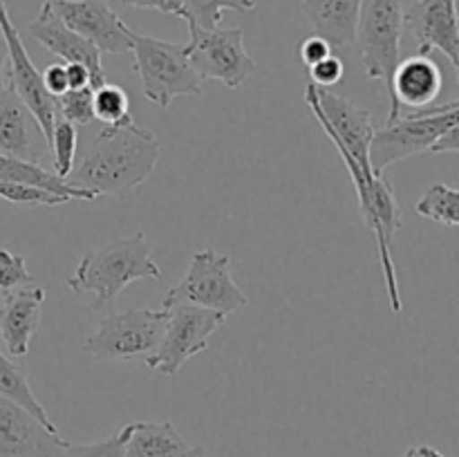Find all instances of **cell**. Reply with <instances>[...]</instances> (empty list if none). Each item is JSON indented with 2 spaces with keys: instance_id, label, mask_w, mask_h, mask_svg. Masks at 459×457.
I'll return each instance as SVG.
<instances>
[{
  "instance_id": "cell-1",
  "label": "cell",
  "mask_w": 459,
  "mask_h": 457,
  "mask_svg": "<svg viewBox=\"0 0 459 457\" xmlns=\"http://www.w3.org/2000/svg\"><path fill=\"white\" fill-rule=\"evenodd\" d=\"M157 161L160 142L155 133L137 124L103 125L74 161L67 182L88 188L97 197H126L151 177Z\"/></svg>"
},
{
  "instance_id": "cell-2",
  "label": "cell",
  "mask_w": 459,
  "mask_h": 457,
  "mask_svg": "<svg viewBox=\"0 0 459 457\" xmlns=\"http://www.w3.org/2000/svg\"><path fill=\"white\" fill-rule=\"evenodd\" d=\"M161 280L164 269L152 260V246L146 233L119 237L101 249H92L81 258L67 287L76 296H94L90 307L94 312L115 303L117 296L134 280Z\"/></svg>"
},
{
  "instance_id": "cell-3",
  "label": "cell",
  "mask_w": 459,
  "mask_h": 457,
  "mask_svg": "<svg viewBox=\"0 0 459 457\" xmlns=\"http://www.w3.org/2000/svg\"><path fill=\"white\" fill-rule=\"evenodd\" d=\"M336 152L343 160L350 177H352L354 191H357L359 211L363 215V222L370 228L377 240V251H379L381 272H384L385 291H388L390 309L394 314L402 312V291H399L397 267L393 260V240L402 228V209H399L397 195H394L393 182L384 175H375L372 170L363 168L345 148L334 146Z\"/></svg>"
},
{
  "instance_id": "cell-4",
  "label": "cell",
  "mask_w": 459,
  "mask_h": 457,
  "mask_svg": "<svg viewBox=\"0 0 459 457\" xmlns=\"http://www.w3.org/2000/svg\"><path fill=\"white\" fill-rule=\"evenodd\" d=\"M133 67L142 79L143 97L169 108L175 97H200L202 79L188 63L186 45L169 43L130 30Z\"/></svg>"
},
{
  "instance_id": "cell-5",
  "label": "cell",
  "mask_w": 459,
  "mask_h": 457,
  "mask_svg": "<svg viewBox=\"0 0 459 457\" xmlns=\"http://www.w3.org/2000/svg\"><path fill=\"white\" fill-rule=\"evenodd\" d=\"M455 124H459V99L446 106L402 112L394 124L375 130L370 143L372 173L384 175L394 161L430 151Z\"/></svg>"
},
{
  "instance_id": "cell-6",
  "label": "cell",
  "mask_w": 459,
  "mask_h": 457,
  "mask_svg": "<svg viewBox=\"0 0 459 457\" xmlns=\"http://www.w3.org/2000/svg\"><path fill=\"white\" fill-rule=\"evenodd\" d=\"M169 309H126L110 314L85 339L83 352L97 361H133L155 352L164 336Z\"/></svg>"
},
{
  "instance_id": "cell-7",
  "label": "cell",
  "mask_w": 459,
  "mask_h": 457,
  "mask_svg": "<svg viewBox=\"0 0 459 457\" xmlns=\"http://www.w3.org/2000/svg\"><path fill=\"white\" fill-rule=\"evenodd\" d=\"M188 303L197 307L215 309L222 314H236L249 305L245 291L231 276V258L213 249L195 251L182 282L170 287L161 307Z\"/></svg>"
},
{
  "instance_id": "cell-8",
  "label": "cell",
  "mask_w": 459,
  "mask_h": 457,
  "mask_svg": "<svg viewBox=\"0 0 459 457\" xmlns=\"http://www.w3.org/2000/svg\"><path fill=\"white\" fill-rule=\"evenodd\" d=\"M227 323V314L197 305L179 303L169 307L164 336L155 352L146 357L148 370L164 376H175L188 358L209 348V341Z\"/></svg>"
},
{
  "instance_id": "cell-9",
  "label": "cell",
  "mask_w": 459,
  "mask_h": 457,
  "mask_svg": "<svg viewBox=\"0 0 459 457\" xmlns=\"http://www.w3.org/2000/svg\"><path fill=\"white\" fill-rule=\"evenodd\" d=\"M402 0H363L357 25V52L370 79L390 83L402 63Z\"/></svg>"
},
{
  "instance_id": "cell-10",
  "label": "cell",
  "mask_w": 459,
  "mask_h": 457,
  "mask_svg": "<svg viewBox=\"0 0 459 457\" xmlns=\"http://www.w3.org/2000/svg\"><path fill=\"white\" fill-rule=\"evenodd\" d=\"M191 40L186 43V56L200 79H213L238 90L255 70V61L245 47L242 30H200L188 25Z\"/></svg>"
},
{
  "instance_id": "cell-11",
  "label": "cell",
  "mask_w": 459,
  "mask_h": 457,
  "mask_svg": "<svg viewBox=\"0 0 459 457\" xmlns=\"http://www.w3.org/2000/svg\"><path fill=\"white\" fill-rule=\"evenodd\" d=\"M305 101L330 142L345 148L363 168L372 170L370 143L375 137V125L370 110L332 92L330 88H318L314 83L305 90Z\"/></svg>"
},
{
  "instance_id": "cell-12",
  "label": "cell",
  "mask_w": 459,
  "mask_h": 457,
  "mask_svg": "<svg viewBox=\"0 0 459 457\" xmlns=\"http://www.w3.org/2000/svg\"><path fill=\"white\" fill-rule=\"evenodd\" d=\"M0 31H3L4 45H7V58H9V81L21 94L22 101L27 103L36 119L43 125V133L48 139H52L54 121H56V108H54V99L43 85V76L36 70L34 61L30 58L25 43L21 39V31L13 25L12 16L7 12L4 0H0Z\"/></svg>"
},
{
  "instance_id": "cell-13",
  "label": "cell",
  "mask_w": 459,
  "mask_h": 457,
  "mask_svg": "<svg viewBox=\"0 0 459 457\" xmlns=\"http://www.w3.org/2000/svg\"><path fill=\"white\" fill-rule=\"evenodd\" d=\"M70 30L97 45L99 52H130V27L117 16L106 0H48Z\"/></svg>"
},
{
  "instance_id": "cell-14",
  "label": "cell",
  "mask_w": 459,
  "mask_h": 457,
  "mask_svg": "<svg viewBox=\"0 0 459 457\" xmlns=\"http://www.w3.org/2000/svg\"><path fill=\"white\" fill-rule=\"evenodd\" d=\"M70 444L30 410L0 397V457H65Z\"/></svg>"
},
{
  "instance_id": "cell-15",
  "label": "cell",
  "mask_w": 459,
  "mask_h": 457,
  "mask_svg": "<svg viewBox=\"0 0 459 457\" xmlns=\"http://www.w3.org/2000/svg\"><path fill=\"white\" fill-rule=\"evenodd\" d=\"M0 152L36 164H40L49 152V139L43 133V125L16 92L12 81L0 94Z\"/></svg>"
},
{
  "instance_id": "cell-16",
  "label": "cell",
  "mask_w": 459,
  "mask_h": 457,
  "mask_svg": "<svg viewBox=\"0 0 459 457\" xmlns=\"http://www.w3.org/2000/svg\"><path fill=\"white\" fill-rule=\"evenodd\" d=\"M27 31H30L31 39L39 40V43L43 45L49 54H54L61 63H81V65L88 67L90 81H92L94 90H97L99 85L106 83V70H103L101 52L97 49V45H92L88 39H83V36L76 34L74 30H70V27L54 13V9L49 7L48 0H45L43 7H40L39 16L30 22Z\"/></svg>"
},
{
  "instance_id": "cell-17",
  "label": "cell",
  "mask_w": 459,
  "mask_h": 457,
  "mask_svg": "<svg viewBox=\"0 0 459 457\" xmlns=\"http://www.w3.org/2000/svg\"><path fill=\"white\" fill-rule=\"evenodd\" d=\"M403 27L415 36L420 54L429 56L433 49H439L455 65L459 56L457 0H417L403 12Z\"/></svg>"
},
{
  "instance_id": "cell-18",
  "label": "cell",
  "mask_w": 459,
  "mask_h": 457,
  "mask_svg": "<svg viewBox=\"0 0 459 457\" xmlns=\"http://www.w3.org/2000/svg\"><path fill=\"white\" fill-rule=\"evenodd\" d=\"M442 70L426 54H417V56H411L399 63L388 83L390 115L385 125L394 124L399 119V115H402L403 108H408L411 112L421 110V108H430V103L442 92Z\"/></svg>"
},
{
  "instance_id": "cell-19",
  "label": "cell",
  "mask_w": 459,
  "mask_h": 457,
  "mask_svg": "<svg viewBox=\"0 0 459 457\" xmlns=\"http://www.w3.org/2000/svg\"><path fill=\"white\" fill-rule=\"evenodd\" d=\"M45 289L43 287H21L3 291L0 305V339L12 357L21 358L30 354L31 339L43 316Z\"/></svg>"
},
{
  "instance_id": "cell-20",
  "label": "cell",
  "mask_w": 459,
  "mask_h": 457,
  "mask_svg": "<svg viewBox=\"0 0 459 457\" xmlns=\"http://www.w3.org/2000/svg\"><path fill=\"white\" fill-rule=\"evenodd\" d=\"M309 25L332 49L357 47V25L363 0H300Z\"/></svg>"
},
{
  "instance_id": "cell-21",
  "label": "cell",
  "mask_w": 459,
  "mask_h": 457,
  "mask_svg": "<svg viewBox=\"0 0 459 457\" xmlns=\"http://www.w3.org/2000/svg\"><path fill=\"white\" fill-rule=\"evenodd\" d=\"M0 179L3 182H18V184H30V186H39L43 191L54 193L58 197H65L67 202H94L97 195L88 188L74 186L67 182V177H61L54 170L43 168L36 161L18 160V157H9L0 152Z\"/></svg>"
},
{
  "instance_id": "cell-22",
  "label": "cell",
  "mask_w": 459,
  "mask_h": 457,
  "mask_svg": "<svg viewBox=\"0 0 459 457\" xmlns=\"http://www.w3.org/2000/svg\"><path fill=\"white\" fill-rule=\"evenodd\" d=\"M191 446L170 421H134L126 457H186Z\"/></svg>"
},
{
  "instance_id": "cell-23",
  "label": "cell",
  "mask_w": 459,
  "mask_h": 457,
  "mask_svg": "<svg viewBox=\"0 0 459 457\" xmlns=\"http://www.w3.org/2000/svg\"><path fill=\"white\" fill-rule=\"evenodd\" d=\"M0 397L9 399V401L18 403L25 410H30L31 415L39 421H43L49 430H58L54 426V421L49 419L48 410L40 406V401L36 399V394L31 392L30 376H27V367L21 363H13L12 358L4 357L0 352Z\"/></svg>"
},
{
  "instance_id": "cell-24",
  "label": "cell",
  "mask_w": 459,
  "mask_h": 457,
  "mask_svg": "<svg viewBox=\"0 0 459 457\" xmlns=\"http://www.w3.org/2000/svg\"><path fill=\"white\" fill-rule=\"evenodd\" d=\"M417 213L426 220L459 228V188L446 184H430L415 206Z\"/></svg>"
},
{
  "instance_id": "cell-25",
  "label": "cell",
  "mask_w": 459,
  "mask_h": 457,
  "mask_svg": "<svg viewBox=\"0 0 459 457\" xmlns=\"http://www.w3.org/2000/svg\"><path fill=\"white\" fill-rule=\"evenodd\" d=\"M184 21L200 30H215L224 12L247 13L255 9V0H182Z\"/></svg>"
},
{
  "instance_id": "cell-26",
  "label": "cell",
  "mask_w": 459,
  "mask_h": 457,
  "mask_svg": "<svg viewBox=\"0 0 459 457\" xmlns=\"http://www.w3.org/2000/svg\"><path fill=\"white\" fill-rule=\"evenodd\" d=\"M94 121H101L103 125H128L134 124L130 115V99L121 85L103 83L94 90Z\"/></svg>"
},
{
  "instance_id": "cell-27",
  "label": "cell",
  "mask_w": 459,
  "mask_h": 457,
  "mask_svg": "<svg viewBox=\"0 0 459 457\" xmlns=\"http://www.w3.org/2000/svg\"><path fill=\"white\" fill-rule=\"evenodd\" d=\"M49 148H52L54 155L52 170L56 175H61V177H67L70 170L74 168L76 148H79V133H76V125L56 115L52 139H49Z\"/></svg>"
},
{
  "instance_id": "cell-28",
  "label": "cell",
  "mask_w": 459,
  "mask_h": 457,
  "mask_svg": "<svg viewBox=\"0 0 459 457\" xmlns=\"http://www.w3.org/2000/svg\"><path fill=\"white\" fill-rule=\"evenodd\" d=\"M94 88H79V90H67L65 94L54 99V108H56V115L67 119L70 124L79 125H90L94 121Z\"/></svg>"
},
{
  "instance_id": "cell-29",
  "label": "cell",
  "mask_w": 459,
  "mask_h": 457,
  "mask_svg": "<svg viewBox=\"0 0 459 457\" xmlns=\"http://www.w3.org/2000/svg\"><path fill=\"white\" fill-rule=\"evenodd\" d=\"M0 200L9 202V204L13 206H27V209H36V206H58L67 202L65 197H58L39 186H30V184L18 182H3V179H0Z\"/></svg>"
},
{
  "instance_id": "cell-30",
  "label": "cell",
  "mask_w": 459,
  "mask_h": 457,
  "mask_svg": "<svg viewBox=\"0 0 459 457\" xmlns=\"http://www.w3.org/2000/svg\"><path fill=\"white\" fill-rule=\"evenodd\" d=\"M133 424L124 426L112 437L101 439L92 444H70L65 451V457H126V446H128Z\"/></svg>"
},
{
  "instance_id": "cell-31",
  "label": "cell",
  "mask_w": 459,
  "mask_h": 457,
  "mask_svg": "<svg viewBox=\"0 0 459 457\" xmlns=\"http://www.w3.org/2000/svg\"><path fill=\"white\" fill-rule=\"evenodd\" d=\"M31 280H34V276L27 269L25 255L0 249V291L21 289V287L30 285Z\"/></svg>"
},
{
  "instance_id": "cell-32",
  "label": "cell",
  "mask_w": 459,
  "mask_h": 457,
  "mask_svg": "<svg viewBox=\"0 0 459 457\" xmlns=\"http://www.w3.org/2000/svg\"><path fill=\"white\" fill-rule=\"evenodd\" d=\"M309 74H312V83L318 88H332V85L341 83L345 74V65L336 54H330L327 58H323L321 63H316L314 67H309Z\"/></svg>"
},
{
  "instance_id": "cell-33",
  "label": "cell",
  "mask_w": 459,
  "mask_h": 457,
  "mask_svg": "<svg viewBox=\"0 0 459 457\" xmlns=\"http://www.w3.org/2000/svg\"><path fill=\"white\" fill-rule=\"evenodd\" d=\"M330 54H332V45L316 34L307 36V39H303L299 43V58L300 63L307 67H314L316 63H321L323 58L330 56Z\"/></svg>"
},
{
  "instance_id": "cell-34",
  "label": "cell",
  "mask_w": 459,
  "mask_h": 457,
  "mask_svg": "<svg viewBox=\"0 0 459 457\" xmlns=\"http://www.w3.org/2000/svg\"><path fill=\"white\" fill-rule=\"evenodd\" d=\"M40 76H43V85L45 90L49 92V97L56 99L61 97V94H65L67 90V70H65V63L56 61V63H49L48 67H45L43 72H40Z\"/></svg>"
},
{
  "instance_id": "cell-35",
  "label": "cell",
  "mask_w": 459,
  "mask_h": 457,
  "mask_svg": "<svg viewBox=\"0 0 459 457\" xmlns=\"http://www.w3.org/2000/svg\"><path fill=\"white\" fill-rule=\"evenodd\" d=\"M121 4L134 9H155V12L169 13V16H178L184 21V7L182 0H121Z\"/></svg>"
},
{
  "instance_id": "cell-36",
  "label": "cell",
  "mask_w": 459,
  "mask_h": 457,
  "mask_svg": "<svg viewBox=\"0 0 459 457\" xmlns=\"http://www.w3.org/2000/svg\"><path fill=\"white\" fill-rule=\"evenodd\" d=\"M67 70V88L79 90V88H92V81H90V70L81 63H65Z\"/></svg>"
},
{
  "instance_id": "cell-37",
  "label": "cell",
  "mask_w": 459,
  "mask_h": 457,
  "mask_svg": "<svg viewBox=\"0 0 459 457\" xmlns=\"http://www.w3.org/2000/svg\"><path fill=\"white\" fill-rule=\"evenodd\" d=\"M430 152H459V124L453 125L448 133H444L430 148Z\"/></svg>"
},
{
  "instance_id": "cell-38",
  "label": "cell",
  "mask_w": 459,
  "mask_h": 457,
  "mask_svg": "<svg viewBox=\"0 0 459 457\" xmlns=\"http://www.w3.org/2000/svg\"><path fill=\"white\" fill-rule=\"evenodd\" d=\"M9 83V58H7V45H4L3 31H0V94Z\"/></svg>"
},
{
  "instance_id": "cell-39",
  "label": "cell",
  "mask_w": 459,
  "mask_h": 457,
  "mask_svg": "<svg viewBox=\"0 0 459 457\" xmlns=\"http://www.w3.org/2000/svg\"><path fill=\"white\" fill-rule=\"evenodd\" d=\"M403 457H446V455L439 453L437 448L433 446H411L406 453H403Z\"/></svg>"
},
{
  "instance_id": "cell-40",
  "label": "cell",
  "mask_w": 459,
  "mask_h": 457,
  "mask_svg": "<svg viewBox=\"0 0 459 457\" xmlns=\"http://www.w3.org/2000/svg\"><path fill=\"white\" fill-rule=\"evenodd\" d=\"M186 457H206V455H204V451H202V448H191V453H188Z\"/></svg>"
},
{
  "instance_id": "cell-41",
  "label": "cell",
  "mask_w": 459,
  "mask_h": 457,
  "mask_svg": "<svg viewBox=\"0 0 459 457\" xmlns=\"http://www.w3.org/2000/svg\"><path fill=\"white\" fill-rule=\"evenodd\" d=\"M455 72H457V81H459V56H457V63H455Z\"/></svg>"
}]
</instances>
